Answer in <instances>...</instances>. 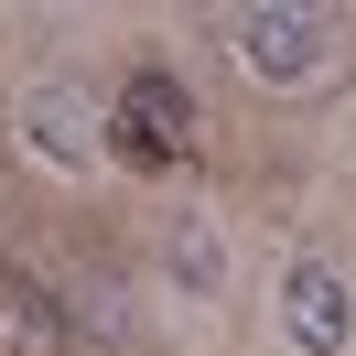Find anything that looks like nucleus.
<instances>
[{
  "instance_id": "f257e3e1",
  "label": "nucleus",
  "mask_w": 356,
  "mask_h": 356,
  "mask_svg": "<svg viewBox=\"0 0 356 356\" xmlns=\"http://www.w3.org/2000/svg\"><path fill=\"white\" fill-rule=\"evenodd\" d=\"M184 140H195V108H184L173 76H140L130 97H119V152L130 162H173Z\"/></svg>"
}]
</instances>
